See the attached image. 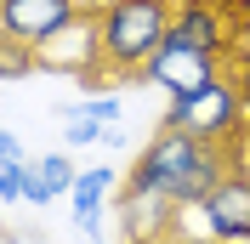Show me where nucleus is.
<instances>
[{
    "label": "nucleus",
    "mask_w": 250,
    "mask_h": 244,
    "mask_svg": "<svg viewBox=\"0 0 250 244\" xmlns=\"http://www.w3.org/2000/svg\"><path fill=\"white\" fill-rule=\"evenodd\" d=\"M245 153H250V142H205V137H188V131H165L159 125L154 137L142 142V153L131 159L125 182L154 187V193L176 199L182 210H199L210 187H222L233 170H250Z\"/></svg>",
    "instance_id": "f257e3e1"
},
{
    "label": "nucleus",
    "mask_w": 250,
    "mask_h": 244,
    "mask_svg": "<svg viewBox=\"0 0 250 244\" xmlns=\"http://www.w3.org/2000/svg\"><path fill=\"white\" fill-rule=\"evenodd\" d=\"M171 17H176V0H103V6H97V46H103V62L131 80L142 62L165 46Z\"/></svg>",
    "instance_id": "f03ea898"
},
{
    "label": "nucleus",
    "mask_w": 250,
    "mask_h": 244,
    "mask_svg": "<svg viewBox=\"0 0 250 244\" xmlns=\"http://www.w3.org/2000/svg\"><path fill=\"white\" fill-rule=\"evenodd\" d=\"M245 120H250V102L228 74L199 85V91L165 97V114H159L165 131H188V137H205V142H245Z\"/></svg>",
    "instance_id": "7ed1b4c3"
},
{
    "label": "nucleus",
    "mask_w": 250,
    "mask_h": 244,
    "mask_svg": "<svg viewBox=\"0 0 250 244\" xmlns=\"http://www.w3.org/2000/svg\"><path fill=\"white\" fill-rule=\"evenodd\" d=\"M114 227H120V244H176L182 239V204L154 193V187L120 182V193H114Z\"/></svg>",
    "instance_id": "20e7f679"
},
{
    "label": "nucleus",
    "mask_w": 250,
    "mask_h": 244,
    "mask_svg": "<svg viewBox=\"0 0 250 244\" xmlns=\"http://www.w3.org/2000/svg\"><path fill=\"white\" fill-rule=\"evenodd\" d=\"M222 62H228L222 51H193V46H171V40H165L131 80H137V85H159L165 97H182V91H199V85L222 80Z\"/></svg>",
    "instance_id": "39448f33"
},
{
    "label": "nucleus",
    "mask_w": 250,
    "mask_h": 244,
    "mask_svg": "<svg viewBox=\"0 0 250 244\" xmlns=\"http://www.w3.org/2000/svg\"><path fill=\"white\" fill-rule=\"evenodd\" d=\"M68 23H80V0H0V34L17 46H51Z\"/></svg>",
    "instance_id": "423d86ee"
},
{
    "label": "nucleus",
    "mask_w": 250,
    "mask_h": 244,
    "mask_svg": "<svg viewBox=\"0 0 250 244\" xmlns=\"http://www.w3.org/2000/svg\"><path fill=\"white\" fill-rule=\"evenodd\" d=\"M199 222H205V233H216V239L250 244V170H233L222 187L205 193Z\"/></svg>",
    "instance_id": "0eeeda50"
},
{
    "label": "nucleus",
    "mask_w": 250,
    "mask_h": 244,
    "mask_svg": "<svg viewBox=\"0 0 250 244\" xmlns=\"http://www.w3.org/2000/svg\"><path fill=\"white\" fill-rule=\"evenodd\" d=\"M91 62H103L97 12H80V23H68L51 46H40V74H80V68H91Z\"/></svg>",
    "instance_id": "6e6552de"
},
{
    "label": "nucleus",
    "mask_w": 250,
    "mask_h": 244,
    "mask_svg": "<svg viewBox=\"0 0 250 244\" xmlns=\"http://www.w3.org/2000/svg\"><path fill=\"white\" fill-rule=\"evenodd\" d=\"M114 193H120V176H114L108 165H91V170H80V182H74V227L85 233V239H97L103 233V210L114 204Z\"/></svg>",
    "instance_id": "1a4fd4ad"
},
{
    "label": "nucleus",
    "mask_w": 250,
    "mask_h": 244,
    "mask_svg": "<svg viewBox=\"0 0 250 244\" xmlns=\"http://www.w3.org/2000/svg\"><path fill=\"white\" fill-rule=\"evenodd\" d=\"M120 108H125L120 91H97V97H85V102L62 108V120H85V125H97V131H108V125L120 120Z\"/></svg>",
    "instance_id": "9d476101"
},
{
    "label": "nucleus",
    "mask_w": 250,
    "mask_h": 244,
    "mask_svg": "<svg viewBox=\"0 0 250 244\" xmlns=\"http://www.w3.org/2000/svg\"><path fill=\"white\" fill-rule=\"evenodd\" d=\"M29 74H40V51H29V46H17V40L0 34V80H29Z\"/></svg>",
    "instance_id": "9b49d317"
},
{
    "label": "nucleus",
    "mask_w": 250,
    "mask_h": 244,
    "mask_svg": "<svg viewBox=\"0 0 250 244\" xmlns=\"http://www.w3.org/2000/svg\"><path fill=\"white\" fill-rule=\"evenodd\" d=\"M34 170H40V182H46L51 193H74V182H80L74 159H62V153H40V159H34Z\"/></svg>",
    "instance_id": "f8f14e48"
},
{
    "label": "nucleus",
    "mask_w": 250,
    "mask_h": 244,
    "mask_svg": "<svg viewBox=\"0 0 250 244\" xmlns=\"http://www.w3.org/2000/svg\"><path fill=\"white\" fill-rule=\"evenodd\" d=\"M23 193H29V165L0 153V199H6V204H17Z\"/></svg>",
    "instance_id": "ddd939ff"
},
{
    "label": "nucleus",
    "mask_w": 250,
    "mask_h": 244,
    "mask_svg": "<svg viewBox=\"0 0 250 244\" xmlns=\"http://www.w3.org/2000/svg\"><path fill=\"white\" fill-rule=\"evenodd\" d=\"M228 57H233L239 68H245V74H239L233 85H239V91H245V102H250V46H233V51H228Z\"/></svg>",
    "instance_id": "4468645a"
},
{
    "label": "nucleus",
    "mask_w": 250,
    "mask_h": 244,
    "mask_svg": "<svg viewBox=\"0 0 250 244\" xmlns=\"http://www.w3.org/2000/svg\"><path fill=\"white\" fill-rule=\"evenodd\" d=\"M176 244H233V239H216V233H182Z\"/></svg>",
    "instance_id": "2eb2a0df"
},
{
    "label": "nucleus",
    "mask_w": 250,
    "mask_h": 244,
    "mask_svg": "<svg viewBox=\"0 0 250 244\" xmlns=\"http://www.w3.org/2000/svg\"><path fill=\"white\" fill-rule=\"evenodd\" d=\"M85 244H108V239H103V233H97V239H85Z\"/></svg>",
    "instance_id": "dca6fc26"
}]
</instances>
